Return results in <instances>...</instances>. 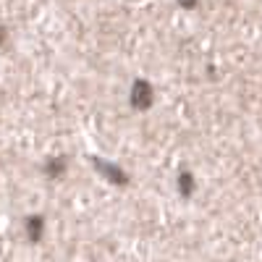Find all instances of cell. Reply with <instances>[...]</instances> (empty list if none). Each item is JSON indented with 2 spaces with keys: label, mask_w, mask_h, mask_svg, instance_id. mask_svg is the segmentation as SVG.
Returning a JSON list of instances; mask_svg holds the SVG:
<instances>
[{
  "label": "cell",
  "mask_w": 262,
  "mask_h": 262,
  "mask_svg": "<svg viewBox=\"0 0 262 262\" xmlns=\"http://www.w3.org/2000/svg\"><path fill=\"white\" fill-rule=\"evenodd\" d=\"M152 102V92H149V86L144 81H137L134 84V90H131V105L134 107H147Z\"/></svg>",
  "instance_id": "cell-1"
},
{
  "label": "cell",
  "mask_w": 262,
  "mask_h": 262,
  "mask_svg": "<svg viewBox=\"0 0 262 262\" xmlns=\"http://www.w3.org/2000/svg\"><path fill=\"white\" fill-rule=\"evenodd\" d=\"M27 236H29V242H39L42 238V228H45V223H42V217L39 215H32L27 217Z\"/></svg>",
  "instance_id": "cell-2"
},
{
  "label": "cell",
  "mask_w": 262,
  "mask_h": 262,
  "mask_svg": "<svg viewBox=\"0 0 262 262\" xmlns=\"http://www.w3.org/2000/svg\"><path fill=\"white\" fill-rule=\"evenodd\" d=\"M48 173H53V176H60V173H63V160H50V163H48Z\"/></svg>",
  "instance_id": "cell-3"
}]
</instances>
